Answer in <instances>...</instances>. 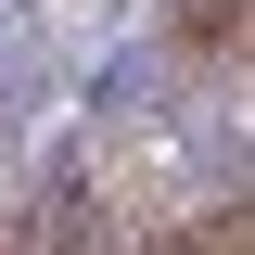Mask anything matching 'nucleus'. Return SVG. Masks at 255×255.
<instances>
[{
  "label": "nucleus",
  "instance_id": "nucleus-1",
  "mask_svg": "<svg viewBox=\"0 0 255 255\" xmlns=\"http://www.w3.org/2000/svg\"><path fill=\"white\" fill-rule=\"evenodd\" d=\"M153 255H255V217H217V230H179V243H153Z\"/></svg>",
  "mask_w": 255,
  "mask_h": 255
},
{
  "label": "nucleus",
  "instance_id": "nucleus-2",
  "mask_svg": "<svg viewBox=\"0 0 255 255\" xmlns=\"http://www.w3.org/2000/svg\"><path fill=\"white\" fill-rule=\"evenodd\" d=\"M166 13H179V38H217L230 13H243V0H166Z\"/></svg>",
  "mask_w": 255,
  "mask_h": 255
}]
</instances>
